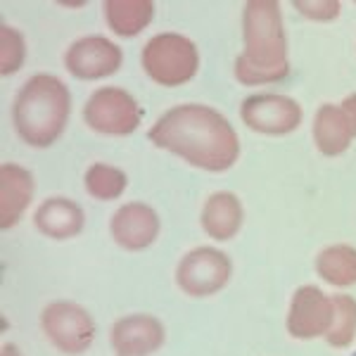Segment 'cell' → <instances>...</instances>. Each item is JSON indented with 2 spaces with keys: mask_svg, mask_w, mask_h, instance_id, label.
Wrapping results in <instances>:
<instances>
[{
  "mask_svg": "<svg viewBox=\"0 0 356 356\" xmlns=\"http://www.w3.org/2000/svg\"><path fill=\"white\" fill-rule=\"evenodd\" d=\"M147 138L152 145L211 174L228 171L240 157V140L231 122L214 107L197 102L166 110L154 122Z\"/></svg>",
  "mask_w": 356,
  "mask_h": 356,
  "instance_id": "6da1fadb",
  "label": "cell"
},
{
  "mask_svg": "<svg viewBox=\"0 0 356 356\" xmlns=\"http://www.w3.org/2000/svg\"><path fill=\"white\" fill-rule=\"evenodd\" d=\"M245 50L235 60V79L243 86L283 81L290 74L283 15L275 0H250L243 10Z\"/></svg>",
  "mask_w": 356,
  "mask_h": 356,
  "instance_id": "7a4b0ae2",
  "label": "cell"
},
{
  "mask_svg": "<svg viewBox=\"0 0 356 356\" xmlns=\"http://www.w3.org/2000/svg\"><path fill=\"white\" fill-rule=\"evenodd\" d=\"M72 93L62 79L36 74L22 86L13 102V122L22 140L31 147H50L67 129Z\"/></svg>",
  "mask_w": 356,
  "mask_h": 356,
  "instance_id": "3957f363",
  "label": "cell"
},
{
  "mask_svg": "<svg viewBox=\"0 0 356 356\" xmlns=\"http://www.w3.org/2000/svg\"><path fill=\"white\" fill-rule=\"evenodd\" d=\"M140 65L154 83L176 88L188 83L200 69L197 45L183 33H157L143 45Z\"/></svg>",
  "mask_w": 356,
  "mask_h": 356,
  "instance_id": "277c9868",
  "label": "cell"
},
{
  "mask_svg": "<svg viewBox=\"0 0 356 356\" xmlns=\"http://www.w3.org/2000/svg\"><path fill=\"white\" fill-rule=\"evenodd\" d=\"M143 119L136 97L119 86L97 88L83 105V122L102 136H131Z\"/></svg>",
  "mask_w": 356,
  "mask_h": 356,
  "instance_id": "5b68a950",
  "label": "cell"
},
{
  "mask_svg": "<svg viewBox=\"0 0 356 356\" xmlns=\"http://www.w3.org/2000/svg\"><path fill=\"white\" fill-rule=\"evenodd\" d=\"M41 328L55 349L67 356H79L95 340V321L81 304L76 302H53L43 309Z\"/></svg>",
  "mask_w": 356,
  "mask_h": 356,
  "instance_id": "8992f818",
  "label": "cell"
},
{
  "mask_svg": "<svg viewBox=\"0 0 356 356\" xmlns=\"http://www.w3.org/2000/svg\"><path fill=\"white\" fill-rule=\"evenodd\" d=\"M231 273L233 264L228 254H223L216 247H195L178 264L176 285L188 297L202 300L226 288Z\"/></svg>",
  "mask_w": 356,
  "mask_h": 356,
  "instance_id": "52a82bcc",
  "label": "cell"
},
{
  "mask_svg": "<svg viewBox=\"0 0 356 356\" xmlns=\"http://www.w3.org/2000/svg\"><path fill=\"white\" fill-rule=\"evenodd\" d=\"M240 117L247 129L264 136H288L300 129L304 112L302 105L290 95L261 93L250 95L240 107Z\"/></svg>",
  "mask_w": 356,
  "mask_h": 356,
  "instance_id": "ba28073f",
  "label": "cell"
},
{
  "mask_svg": "<svg viewBox=\"0 0 356 356\" xmlns=\"http://www.w3.org/2000/svg\"><path fill=\"white\" fill-rule=\"evenodd\" d=\"M122 48L105 36H83L69 45L65 53V67L72 76L81 81H95L119 72L122 67Z\"/></svg>",
  "mask_w": 356,
  "mask_h": 356,
  "instance_id": "9c48e42d",
  "label": "cell"
},
{
  "mask_svg": "<svg viewBox=\"0 0 356 356\" xmlns=\"http://www.w3.org/2000/svg\"><path fill=\"white\" fill-rule=\"evenodd\" d=\"M356 138V93L347 95L340 105L325 102L314 117V143L321 154L337 157L347 152Z\"/></svg>",
  "mask_w": 356,
  "mask_h": 356,
  "instance_id": "30bf717a",
  "label": "cell"
},
{
  "mask_svg": "<svg viewBox=\"0 0 356 356\" xmlns=\"http://www.w3.org/2000/svg\"><path fill=\"white\" fill-rule=\"evenodd\" d=\"M332 323V297L316 285H302L295 290L288 312V332L295 340H316L328 335Z\"/></svg>",
  "mask_w": 356,
  "mask_h": 356,
  "instance_id": "8fae6325",
  "label": "cell"
},
{
  "mask_svg": "<svg viewBox=\"0 0 356 356\" xmlns=\"http://www.w3.org/2000/svg\"><path fill=\"white\" fill-rule=\"evenodd\" d=\"M110 337L117 356H150L164 344L166 330L150 314H131L112 325Z\"/></svg>",
  "mask_w": 356,
  "mask_h": 356,
  "instance_id": "7c38bea8",
  "label": "cell"
},
{
  "mask_svg": "<svg viewBox=\"0 0 356 356\" xmlns=\"http://www.w3.org/2000/svg\"><path fill=\"white\" fill-rule=\"evenodd\" d=\"M112 238L122 250L140 252L147 250L159 235V216L150 204L129 202L114 211L110 221Z\"/></svg>",
  "mask_w": 356,
  "mask_h": 356,
  "instance_id": "4fadbf2b",
  "label": "cell"
},
{
  "mask_svg": "<svg viewBox=\"0 0 356 356\" xmlns=\"http://www.w3.org/2000/svg\"><path fill=\"white\" fill-rule=\"evenodd\" d=\"M36 193V181L29 169L13 162L0 166V228L10 231L22 221Z\"/></svg>",
  "mask_w": 356,
  "mask_h": 356,
  "instance_id": "5bb4252c",
  "label": "cell"
},
{
  "mask_svg": "<svg viewBox=\"0 0 356 356\" xmlns=\"http://www.w3.org/2000/svg\"><path fill=\"white\" fill-rule=\"evenodd\" d=\"M243 202L238 200L235 193L221 191L214 193L202 207V216H200V223H202L204 233L209 235L211 240H219V243H226V240H233L235 235L243 228Z\"/></svg>",
  "mask_w": 356,
  "mask_h": 356,
  "instance_id": "9a60e30c",
  "label": "cell"
},
{
  "mask_svg": "<svg viewBox=\"0 0 356 356\" xmlns=\"http://www.w3.org/2000/svg\"><path fill=\"white\" fill-rule=\"evenodd\" d=\"M83 209L67 197H48L33 214L36 228L50 240L76 238L83 231Z\"/></svg>",
  "mask_w": 356,
  "mask_h": 356,
  "instance_id": "2e32d148",
  "label": "cell"
},
{
  "mask_svg": "<svg viewBox=\"0 0 356 356\" xmlns=\"http://www.w3.org/2000/svg\"><path fill=\"white\" fill-rule=\"evenodd\" d=\"M102 13H105L107 26L117 36L134 38L152 22L154 3L152 0H105Z\"/></svg>",
  "mask_w": 356,
  "mask_h": 356,
  "instance_id": "e0dca14e",
  "label": "cell"
},
{
  "mask_svg": "<svg viewBox=\"0 0 356 356\" xmlns=\"http://www.w3.org/2000/svg\"><path fill=\"white\" fill-rule=\"evenodd\" d=\"M316 273L335 288H349L356 283V247L330 245L316 257Z\"/></svg>",
  "mask_w": 356,
  "mask_h": 356,
  "instance_id": "ac0fdd59",
  "label": "cell"
},
{
  "mask_svg": "<svg viewBox=\"0 0 356 356\" xmlns=\"http://www.w3.org/2000/svg\"><path fill=\"white\" fill-rule=\"evenodd\" d=\"M83 183H86V193L90 197L100 200V202H112V200H119L124 195L126 186H129V178L117 166L97 162L86 171Z\"/></svg>",
  "mask_w": 356,
  "mask_h": 356,
  "instance_id": "d6986e66",
  "label": "cell"
},
{
  "mask_svg": "<svg viewBox=\"0 0 356 356\" xmlns=\"http://www.w3.org/2000/svg\"><path fill=\"white\" fill-rule=\"evenodd\" d=\"M356 337V300L349 295L332 297V323L325 335L330 347L347 349Z\"/></svg>",
  "mask_w": 356,
  "mask_h": 356,
  "instance_id": "ffe728a7",
  "label": "cell"
},
{
  "mask_svg": "<svg viewBox=\"0 0 356 356\" xmlns=\"http://www.w3.org/2000/svg\"><path fill=\"white\" fill-rule=\"evenodd\" d=\"M26 57V45L24 38L17 29L3 24L0 26V74L10 76V74L19 72V67L24 65Z\"/></svg>",
  "mask_w": 356,
  "mask_h": 356,
  "instance_id": "44dd1931",
  "label": "cell"
},
{
  "mask_svg": "<svg viewBox=\"0 0 356 356\" xmlns=\"http://www.w3.org/2000/svg\"><path fill=\"white\" fill-rule=\"evenodd\" d=\"M295 10L307 17V19H314V22H332L340 17V3L337 0H295Z\"/></svg>",
  "mask_w": 356,
  "mask_h": 356,
  "instance_id": "7402d4cb",
  "label": "cell"
},
{
  "mask_svg": "<svg viewBox=\"0 0 356 356\" xmlns=\"http://www.w3.org/2000/svg\"><path fill=\"white\" fill-rule=\"evenodd\" d=\"M0 356H22V352H19V347H15V344H3Z\"/></svg>",
  "mask_w": 356,
  "mask_h": 356,
  "instance_id": "603a6c76",
  "label": "cell"
},
{
  "mask_svg": "<svg viewBox=\"0 0 356 356\" xmlns=\"http://www.w3.org/2000/svg\"><path fill=\"white\" fill-rule=\"evenodd\" d=\"M354 356H356V354H354Z\"/></svg>",
  "mask_w": 356,
  "mask_h": 356,
  "instance_id": "cb8c5ba5",
  "label": "cell"
}]
</instances>
